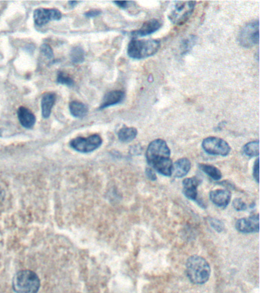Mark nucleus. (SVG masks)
Returning a JSON list of instances; mask_svg holds the SVG:
<instances>
[{
  "label": "nucleus",
  "instance_id": "1",
  "mask_svg": "<svg viewBox=\"0 0 260 293\" xmlns=\"http://www.w3.org/2000/svg\"><path fill=\"white\" fill-rule=\"evenodd\" d=\"M148 164L159 174L172 176L173 162L170 159V149L167 142L162 139H156L148 146L146 152Z\"/></svg>",
  "mask_w": 260,
  "mask_h": 293
},
{
  "label": "nucleus",
  "instance_id": "2",
  "mask_svg": "<svg viewBox=\"0 0 260 293\" xmlns=\"http://www.w3.org/2000/svg\"><path fill=\"white\" fill-rule=\"evenodd\" d=\"M186 273L192 283L204 284L210 277V265L203 257L198 255L192 256L186 263Z\"/></svg>",
  "mask_w": 260,
  "mask_h": 293
},
{
  "label": "nucleus",
  "instance_id": "3",
  "mask_svg": "<svg viewBox=\"0 0 260 293\" xmlns=\"http://www.w3.org/2000/svg\"><path fill=\"white\" fill-rule=\"evenodd\" d=\"M160 47V41L156 39H133L128 46V54L133 59H144L156 54Z\"/></svg>",
  "mask_w": 260,
  "mask_h": 293
},
{
  "label": "nucleus",
  "instance_id": "4",
  "mask_svg": "<svg viewBox=\"0 0 260 293\" xmlns=\"http://www.w3.org/2000/svg\"><path fill=\"white\" fill-rule=\"evenodd\" d=\"M40 286L39 276L31 270L18 272L12 281V287L16 293H37Z\"/></svg>",
  "mask_w": 260,
  "mask_h": 293
},
{
  "label": "nucleus",
  "instance_id": "5",
  "mask_svg": "<svg viewBox=\"0 0 260 293\" xmlns=\"http://www.w3.org/2000/svg\"><path fill=\"white\" fill-rule=\"evenodd\" d=\"M195 2H175L169 13V19L174 24L182 25L193 14Z\"/></svg>",
  "mask_w": 260,
  "mask_h": 293
},
{
  "label": "nucleus",
  "instance_id": "6",
  "mask_svg": "<svg viewBox=\"0 0 260 293\" xmlns=\"http://www.w3.org/2000/svg\"><path fill=\"white\" fill-rule=\"evenodd\" d=\"M103 144V138L99 135H92L88 137H78L73 139L69 145L80 153H90L98 149Z\"/></svg>",
  "mask_w": 260,
  "mask_h": 293
},
{
  "label": "nucleus",
  "instance_id": "7",
  "mask_svg": "<svg viewBox=\"0 0 260 293\" xmlns=\"http://www.w3.org/2000/svg\"><path fill=\"white\" fill-rule=\"evenodd\" d=\"M259 20L251 22L246 24L239 35V42L241 45L244 47H251L258 45L259 31H260Z\"/></svg>",
  "mask_w": 260,
  "mask_h": 293
},
{
  "label": "nucleus",
  "instance_id": "8",
  "mask_svg": "<svg viewBox=\"0 0 260 293\" xmlns=\"http://www.w3.org/2000/svg\"><path fill=\"white\" fill-rule=\"evenodd\" d=\"M202 148L205 152L212 155L227 156L231 152V147L224 139L217 137H208L202 142Z\"/></svg>",
  "mask_w": 260,
  "mask_h": 293
},
{
  "label": "nucleus",
  "instance_id": "9",
  "mask_svg": "<svg viewBox=\"0 0 260 293\" xmlns=\"http://www.w3.org/2000/svg\"><path fill=\"white\" fill-rule=\"evenodd\" d=\"M62 17V14L57 9L39 8L34 12V21L35 24L42 26L51 21H58Z\"/></svg>",
  "mask_w": 260,
  "mask_h": 293
},
{
  "label": "nucleus",
  "instance_id": "10",
  "mask_svg": "<svg viewBox=\"0 0 260 293\" xmlns=\"http://www.w3.org/2000/svg\"><path fill=\"white\" fill-rule=\"evenodd\" d=\"M236 228L242 233L259 232L260 217L258 214L253 215L249 218L238 219L236 222Z\"/></svg>",
  "mask_w": 260,
  "mask_h": 293
},
{
  "label": "nucleus",
  "instance_id": "11",
  "mask_svg": "<svg viewBox=\"0 0 260 293\" xmlns=\"http://www.w3.org/2000/svg\"><path fill=\"white\" fill-rule=\"evenodd\" d=\"M162 26V23L158 19H152L146 22L143 24L142 27L140 29L132 31L130 35L134 39L138 37L147 36L154 33L155 31H158Z\"/></svg>",
  "mask_w": 260,
  "mask_h": 293
},
{
  "label": "nucleus",
  "instance_id": "12",
  "mask_svg": "<svg viewBox=\"0 0 260 293\" xmlns=\"http://www.w3.org/2000/svg\"><path fill=\"white\" fill-rule=\"evenodd\" d=\"M201 180L197 177L186 178L182 182L183 185V193L189 200L198 202V186Z\"/></svg>",
  "mask_w": 260,
  "mask_h": 293
},
{
  "label": "nucleus",
  "instance_id": "13",
  "mask_svg": "<svg viewBox=\"0 0 260 293\" xmlns=\"http://www.w3.org/2000/svg\"><path fill=\"white\" fill-rule=\"evenodd\" d=\"M231 199V193L227 189H216L210 193V200L215 205L225 208L229 204Z\"/></svg>",
  "mask_w": 260,
  "mask_h": 293
},
{
  "label": "nucleus",
  "instance_id": "14",
  "mask_svg": "<svg viewBox=\"0 0 260 293\" xmlns=\"http://www.w3.org/2000/svg\"><path fill=\"white\" fill-rule=\"evenodd\" d=\"M125 97V93L122 91L115 90L108 92L105 95L103 101L101 103L100 110H103L110 106H115L122 103Z\"/></svg>",
  "mask_w": 260,
  "mask_h": 293
},
{
  "label": "nucleus",
  "instance_id": "15",
  "mask_svg": "<svg viewBox=\"0 0 260 293\" xmlns=\"http://www.w3.org/2000/svg\"><path fill=\"white\" fill-rule=\"evenodd\" d=\"M17 114L20 122L24 128L28 129L33 128L36 122V118L32 112L27 108L22 106L18 110Z\"/></svg>",
  "mask_w": 260,
  "mask_h": 293
},
{
  "label": "nucleus",
  "instance_id": "16",
  "mask_svg": "<svg viewBox=\"0 0 260 293\" xmlns=\"http://www.w3.org/2000/svg\"><path fill=\"white\" fill-rule=\"evenodd\" d=\"M191 169V162L187 158H182L173 164L172 175L176 178H181L189 174Z\"/></svg>",
  "mask_w": 260,
  "mask_h": 293
},
{
  "label": "nucleus",
  "instance_id": "17",
  "mask_svg": "<svg viewBox=\"0 0 260 293\" xmlns=\"http://www.w3.org/2000/svg\"><path fill=\"white\" fill-rule=\"evenodd\" d=\"M56 101V94L54 92H46L42 99V113L43 118H48L51 114Z\"/></svg>",
  "mask_w": 260,
  "mask_h": 293
},
{
  "label": "nucleus",
  "instance_id": "18",
  "mask_svg": "<svg viewBox=\"0 0 260 293\" xmlns=\"http://www.w3.org/2000/svg\"><path fill=\"white\" fill-rule=\"evenodd\" d=\"M69 109L72 115L76 118H84L88 113V107L87 105L79 101H73L69 103Z\"/></svg>",
  "mask_w": 260,
  "mask_h": 293
},
{
  "label": "nucleus",
  "instance_id": "19",
  "mask_svg": "<svg viewBox=\"0 0 260 293\" xmlns=\"http://www.w3.org/2000/svg\"><path fill=\"white\" fill-rule=\"evenodd\" d=\"M137 135V130L133 127H122V129L118 131V139L122 142L128 143L133 141Z\"/></svg>",
  "mask_w": 260,
  "mask_h": 293
},
{
  "label": "nucleus",
  "instance_id": "20",
  "mask_svg": "<svg viewBox=\"0 0 260 293\" xmlns=\"http://www.w3.org/2000/svg\"><path fill=\"white\" fill-rule=\"evenodd\" d=\"M198 167L200 170H202L205 174L215 180H219L221 179L222 174L220 170L213 165L205 164V163H200L198 164Z\"/></svg>",
  "mask_w": 260,
  "mask_h": 293
},
{
  "label": "nucleus",
  "instance_id": "21",
  "mask_svg": "<svg viewBox=\"0 0 260 293\" xmlns=\"http://www.w3.org/2000/svg\"><path fill=\"white\" fill-rule=\"evenodd\" d=\"M259 148H260L259 141H250L243 146V153L246 156L254 158L259 155L260 153Z\"/></svg>",
  "mask_w": 260,
  "mask_h": 293
},
{
  "label": "nucleus",
  "instance_id": "22",
  "mask_svg": "<svg viewBox=\"0 0 260 293\" xmlns=\"http://www.w3.org/2000/svg\"><path fill=\"white\" fill-rule=\"evenodd\" d=\"M70 59L73 64L83 63L85 60V51L80 46H76L70 51Z\"/></svg>",
  "mask_w": 260,
  "mask_h": 293
},
{
  "label": "nucleus",
  "instance_id": "23",
  "mask_svg": "<svg viewBox=\"0 0 260 293\" xmlns=\"http://www.w3.org/2000/svg\"><path fill=\"white\" fill-rule=\"evenodd\" d=\"M57 82L58 84H62V85L69 86V87H72L74 84V81L70 76L66 75V73H63V72H60L58 75V78H57Z\"/></svg>",
  "mask_w": 260,
  "mask_h": 293
},
{
  "label": "nucleus",
  "instance_id": "24",
  "mask_svg": "<svg viewBox=\"0 0 260 293\" xmlns=\"http://www.w3.org/2000/svg\"><path fill=\"white\" fill-rule=\"evenodd\" d=\"M41 53L44 57H47L48 60H51L54 57V52H53L52 48L47 44H43L41 46Z\"/></svg>",
  "mask_w": 260,
  "mask_h": 293
},
{
  "label": "nucleus",
  "instance_id": "25",
  "mask_svg": "<svg viewBox=\"0 0 260 293\" xmlns=\"http://www.w3.org/2000/svg\"><path fill=\"white\" fill-rule=\"evenodd\" d=\"M233 206L238 211H244L247 209V205L241 199H236L233 202Z\"/></svg>",
  "mask_w": 260,
  "mask_h": 293
},
{
  "label": "nucleus",
  "instance_id": "26",
  "mask_svg": "<svg viewBox=\"0 0 260 293\" xmlns=\"http://www.w3.org/2000/svg\"><path fill=\"white\" fill-rule=\"evenodd\" d=\"M209 222H210L212 227H214L218 232H221L224 230V225L218 219H211Z\"/></svg>",
  "mask_w": 260,
  "mask_h": 293
},
{
  "label": "nucleus",
  "instance_id": "27",
  "mask_svg": "<svg viewBox=\"0 0 260 293\" xmlns=\"http://www.w3.org/2000/svg\"><path fill=\"white\" fill-rule=\"evenodd\" d=\"M194 39L193 38H189V39H186L185 42L182 43L183 45V49L182 50H185V53L187 52L188 50H190L193 45H194Z\"/></svg>",
  "mask_w": 260,
  "mask_h": 293
},
{
  "label": "nucleus",
  "instance_id": "28",
  "mask_svg": "<svg viewBox=\"0 0 260 293\" xmlns=\"http://www.w3.org/2000/svg\"><path fill=\"white\" fill-rule=\"evenodd\" d=\"M101 13H102V12L99 9H92V10L86 12L85 16H87V18H94L99 16Z\"/></svg>",
  "mask_w": 260,
  "mask_h": 293
},
{
  "label": "nucleus",
  "instance_id": "29",
  "mask_svg": "<svg viewBox=\"0 0 260 293\" xmlns=\"http://www.w3.org/2000/svg\"><path fill=\"white\" fill-rule=\"evenodd\" d=\"M259 174H260L259 173V159H257L254 163V167H253V177L257 181V183H259Z\"/></svg>",
  "mask_w": 260,
  "mask_h": 293
},
{
  "label": "nucleus",
  "instance_id": "30",
  "mask_svg": "<svg viewBox=\"0 0 260 293\" xmlns=\"http://www.w3.org/2000/svg\"><path fill=\"white\" fill-rule=\"evenodd\" d=\"M146 174H147V177H148L150 180H156V174H155V172L153 171L152 169L147 168V170H146Z\"/></svg>",
  "mask_w": 260,
  "mask_h": 293
},
{
  "label": "nucleus",
  "instance_id": "31",
  "mask_svg": "<svg viewBox=\"0 0 260 293\" xmlns=\"http://www.w3.org/2000/svg\"><path fill=\"white\" fill-rule=\"evenodd\" d=\"M114 3L116 4L118 7L124 8V9H125V8L128 7V5H129L130 2H126V1H121V2H114Z\"/></svg>",
  "mask_w": 260,
  "mask_h": 293
},
{
  "label": "nucleus",
  "instance_id": "32",
  "mask_svg": "<svg viewBox=\"0 0 260 293\" xmlns=\"http://www.w3.org/2000/svg\"><path fill=\"white\" fill-rule=\"evenodd\" d=\"M4 194L2 193V190L1 188H0V202L2 201V198H3Z\"/></svg>",
  "mask_w": 260,
  "mask_h": 293
},
{
  "label": "nucleus",
  "instance_id": "33",
  "mask_svg": "<svg viewBox=\"0 0 260 293\" xmlns=\"http://www.w3.org/2000/svg\"><path fill=\"white\" fill-rule=\"evenodd\" d=\"M77 3H78V2H69V4L71 7H73V6H75Z\"/></svg>",
  "mask_w": 260,
  "mask_h": 293
}]
</instances>
